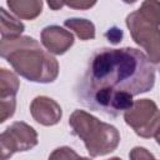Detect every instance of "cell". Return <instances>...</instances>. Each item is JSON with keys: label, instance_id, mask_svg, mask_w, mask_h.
I'll list each match as a JSON object with an SVG mask.
<instances>
[{"label": "cell", "instance_id": "15", "mask_svg": "<svg viewBox=\"0 0 160 160\" xmlns=\"http://www.w3.org/2000/svg\"><path fill=\"white\" fill-rule=\"evenodd\" d=\"M80 156L69 146H61L55 149L48 160H78Z\"/></svg>", "mask_w": 160, "mask_h": 160}, {"label": "cell", "instance_id": "7", "mask_svg": "<svg viewBox=\"0 0 160 160\" xmlns=\"http://www.w3.org/2000/svg\"><path fill=\"white\" fill-rule=\"evenodd\" d=\"M41 44L44 48L55 55L65 54L74 44V35L58 25H50L41 30L40 34Z\"/></svg>", "mask_w": 160, "mask_h": 160}, {"label": "cell", "instance_id": "3", "mask_svg": "<svg viewBox=\"0 0 160 160\" xmlns=\"http://www.w3.org/2000/svg\"><path fill=\"white\" fill-rule=\"evenodd\" d=\"M69 125L72 132L84 141L92 158L112 152L120 142V134L115 126L100 121L84 110H75L70 115Z\"/></svg>", "mask_w": 160, "mask_h": 160}, {"label": "cell", "instance_id": "5", "mask_svg": "<svg viewBox=\"0 0 160 160\" xmlns=\"http://www.w3.org/2000/svg\"><path fill=\"white\" fill-rule=\"evenodd\" d=\"M124 120L136 135L149 139L160 128V109L152 100L140 99L124 112Z\"/></svg>", "mask_w": 160, "mask_h": 160}, {"label": "cell", "instance_id": "12", "mask_svg": "<svg viewBox=\"0 0 160 160\" xmlns=\"http://www.w3.org/2000/svg\"><path fill=\"white\" fill-rule=\"evenodd\" d=\"M19 90V80L15 74L6 69L0 70V98L16 96Z\"/></svg>", "mask_w": 160, "mask_h": 160}, {"label": "cell", "instance_id": "2", "mask_svg": "<svg viewBox=\"0 0 160 160\" xmlns=\"http://www.w3.org/2000/svg\"><path fill=\"white\" fill-rule=\"evenodd\" d=\"M0 54L20 76L29 81L48 84L55 81L59 75L58 60L34 38L1 40Z\"/></svg>", "mask_w": 160, "mask_h": 160}, {"label": "cell", "instance_id": "22", "mask_svg": "<svg viewBox=\"0 0 160 160\" xmlns=\"http://www.w3.org/2000/svg\"><path fill=\"white\" fill-rule=\"evenodd\" d=\"M109 160H121L120 158H111V159H109Z\"/></svg>", "mask_w": 160, "mask_h": 160}, {"label": "cell", "instance_id": "4", "mask_svg": "<svg viewBox=\"0 0 160 160\" xmlns=\"http://www.w3.org/2000/svg\"><path fill=\"white\" fill-rule=\"evenodd\" d=\"M126 26L132 40L141 46L149 61L160 71V29L152 22L144 19L139 11L130 12L126 16Z\"/></svg>", "mask_w": 160, "mask_h": 160}, {"label": "cell", "instance_id": "21", "mask_svg": "<svg viewBox=\"0 0 160 160\" xmlns=\"http://www.w3.org/2000/svg\"><path fill=\"white\" fill-rule=\"evenodd\" d=\"M78 160H90V159H88V158H79Z\"/></svg>", "mask_w": 160, "mask_h": 160}, {"label": "cell", "instance_id": "10", "mask_svg": "<svg viewBox=\"0 0 160 160\" xmlns=\"http://www.w3.org/2000/svg\"><path fill=\"white\" fill-rule=\"evenodd\" d=\"M24 24L9 14L4 8L0 9V34L1 40H11L21 36L24 31Z\"/></svg>", "mask_w": 160, "mask_h": 160}, {"label": "cell", "instance_id": "9", "mask_svg": "<svg viewBox=\"0 0 160 160\" xmlns=\"http://www.w3.org/2000/svg\"><path fill=\"white\" fill-rule=\"evenodd\" d=\"M6 5L11 12L24 20H34L40 15L42 9V1L39 0H9Z\"/></svg>", "mask_w": 160, "mask_h": 160}, {"label": "cell", "instance_id": "11", "mask_svg": "<svg viewBox=\"0 0 160 160\" xmlns=\"http://www.w3.org/2000/svg\"><path fill=\"white\" fill-rule=\"evenodd\" d=\"M65 28L72 30L80 40H91L95 38V26L88 19H79V18H70L64 21Z\"/></svg>", "mask_w": 160, "mask_h": 160}, {"label": "cell", "instance_id": "13", "mask_svg": "<svg viewBox=\"0 0 160 160\" xmlns=\"http://www.w3.org/2000/svg\"><path fill=\"white\" fill-rule=\"evenodd\" d=\"M138 11L148 21L152 22L156 26L160 25V1H155V0L144 1L141 6L138 9Z\"/></svg>", "mask_w": 160, "mask_h": 160}, {"label": "cell", "instance_id": "6", "mask_svg": "<svg viewBox=\"0 0 160 160\" xmlns=\"http://www.w3.org/2000/svg\"><path fill=\"white\" fill-rule=\"evenodd\" d=\"M38 132L26 122L15 121L0 135L1 160H6L19 151H28L38 145Z\"/></svg>", "mask_w": 160, "mask_h": 160}, {"label": "cell", "instance_id": "17", "mask_svg": "<svg viewBox=\"0 0 160 160\" xmlns=\"http://www.w3.org/2000/svg\"><path fill=\"white\" fill-rule=\"evenodd\" d=\"M106 38L109 39V41H111L112 44H118L119 41H121L122 38V31L121 29H109V31L106 32Z\"/></svg>", "mask_w": 160, "mask_h": 160}, {"label": "cell", "instance_id": "20", "mask_svg": "<svg viewBox=\"0 0 160 160\" xmlns=\"http://www.w3.org/2000/svg\"><path fill=\"white\" fill-rule=\"evenodd\" d=\"M155 140H156L158 145H160V128L158 129V131H156V134H155Z\"/></svg>", "mask_w": 160, "mask_h": 160}, {"label": "cell", "instance_id": "19", "mask_svg": "<svg viewBox=\"0 0 160 160\" xmlns=\"http://www.w3.org/2000/svg\"><path fill=\"white\" fill-rule=\"evenodd\" d=\"M48 5H49V6H50L52 10H59L60 8H62V6L65 5V2H59V1H58V2H56V1H49V2H48Z\"/></svg>", "mask_w": 160, "mask_h": 160}, {"label": "cell", "instance_id": "16", "mask_svg": "<svg viewBox=\"0 0 160 160\" xmlns=\"http://www.w3.org/2000/svg\"><path fill=\"white\" fill-rule=\"evenodd\" d=\"M130 160H155V156L142 146H135L130 150Z\"/></svg>", "mask_w": 160, "mask_h": 160}, {"label": "cell", "instance_id": "14", "mask_svg": "<svg viewBox=\"0 0 160 160\" xmlns=\"http://www.w3.org/2000/svg\"><path fill=\"white\" fill-rule=\"evenodd\" d=\"M16 99L15 96L10 98H0V122L6 121V119L11 118L15 112Z\"/></svg>", "mask_w": 160, "mask_h": 160}, {"label": "cell", "instance_id": "8", "mask_svg": "<svg viewBox=\"0 0 160 160\" xmlns=\"http://www.w3.org/2000/svg\"><path fill=\"white\" fill-rule=\"evenodd\" d=\"M30 114L36 122L44 126H52L60 121L62 110L54 99L36 96L30 104Z\"/></svg>", "mask_w": 160, "mask_h": 160}, {"label": "cell", "instance_id": "1", "mask_svg": "<svg viewBox=\"0 0 160 160\" xmlns=\"http://www.w3.org/2000/svg\"><path fill=\"white\" fill-rule=\"evenodd\" d=\"M154 84V65L142 51L101 48L90 56L76 96L85 108L116 118L132 106L135 95L150 91Z\"/></svg>", "mask_w": 160, "mask_h": 160}, {"label": "cell", "instance_id": "18", "mask_svg": "<svg viewBox=\"0 0 160 160\" xmlns=\"http://www.w3.org/2000/svg\"><path fill=\"white\" fill-rule=\"evenodd\" d=\"M96 2H89V1H70V2H65L66 6L69 8H74V9H79V10H86L90 9L91 6H94Z\"/></svg>", "mask_w": 160, "mask_h": 160}]
</instances>
